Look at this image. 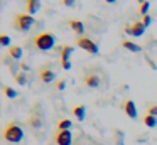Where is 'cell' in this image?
Instances as JSON below:
<instances>
[{
  "mask_svg": "<svg viewBox=\"0 0 157 145\" xmlns=\"http://www.w3.org/2000/svg\"><path fill=\"white\" fill-rule=\"evenodd\" d=\"M117 145H123V133H120V132H117Z\"/></svg>",
  "mask_w": 157,
  "mask_h": 145,
  "instance_id": "23",
  "label": "cell"
},
{
  "mask_svg": "<svg viewBox=\"0 0 157 145\" xmlns=\"http://www.w3.org/2000/svg\"><path fill=\"white\" fill-rule=\"evenodd\" d=\"M22 47H19V46H10L9 47V56L12 57V59H15V61H19V59H22Z\"/></svg>",
  "mask_w": 157,
  "mask_h": 145,
  "instance_id": "13",
  "label": "cell"
},
{
  "mask_svg": "<svg viewBox=\"0 0 157 145\" xmlns=\"http://www.w3.org/2000/svg\"><path fill=\"white\" fill-rule=\"evenodd\" d=\"M54 140H56V143H58V145H71V142H73L71 130H58Z\"/></svg>",
  "mask_w": 157,
  "mask_h": 145,
  "instance_id": "7",
  "label": "cell"
},
{
  "mask_svg": "<svg viewBox=\"0 0 157 145\" xmlns=\"http://www.w3.org/2000/svg\"><path fill=\"white\" fill-rule=\"evenodd\" d=\"M85 83H86V86H90V88H98L100 86V78L96 76V74H88Z\"/></svg>",
  "mask_w": 157,
  "mask_h": 145,
  "instance_id": "15",
  "label": "cell"
},
{
  "mask_svg": "<svg viewBox=\"0 0 157 145\" xmlns=\"http://www.w3.org/2000/svg\"><path fill=\"white\" fill-rule=\"evenodd\" d=\"M122 46L125 47L127 51H130V52H140V51H142V47H140L139 44L130 42V40H123V44H122Z\"/></svg>",
  "mask_w": 157,
  "mask_h": 145,
  "instance_id": "16",
  "label": "cell"
},
{
  "mask_svg": "<svg viewBox=\"0 0 157 145\" xmlns=\"http://www.w3.org/2000/svg\"><path fill=\"white\" fill-rule=\"evenodd\" d=\"M63 3H64L66 7H73L76 3V0H63Z\"/></svg>",
  "mask_w": 157,
  "mask_h": 145,
  "instance_id": "27",
  "label": "cell"
},
{
  "mask_svg": "<svg viewBox=\"0 0 157 145\" xmlns=\"http://www.w3.org/2000/svg\"><path fill=\"white\" fill-rule=\"evenodd\" d=\"M105 2H108V3H115L117 0H105Z\"/></svg>",
  "mask_w": 157,
  "mask_h": 145,
  "instance_id": "29",
  "label": "cell"
},
{
  "mask_svg": "<svg viewBox=\"0 0 157 145\" xmlns=\"http://www.w3.org/2000/svg\"><path fill=\"white\" fill-rule=\"evenodd\" d=\"M68 24H69V27H71V29L75 30L76 34H85V25H83V22H81V20L71 19Z\"/></svg>",
  "mask_w": 157,
  "mask_h": 145,
  "instance_id": "12",
  "label": "cell"
},
{
  "mask_svg": "<svg viewBox=\"0 0 157 145\" xmlns=\"http://www.w3.org/2000/svg\"><path fill=\"white\" fill-rule=\"evenodd\" d=\"M73 115L76 116V120H85V116H86V108L83 106V105H78V106H75L73 108Z\"/></svg>",
  "mask_w": 157,
  "mask_h": 145,
  "instance_id": "14",
  "label": "cell"
},
{
  "mask_svg": "<svg viewBox=\"0 0 157 145\" xmlns=\"http://www.w3.org/2000/svg\"><path fill=\"white\" fill-rule=\"evenodd\" d=\"M75 47L73 46H63V51H61V67L64 71L71 69V63H69V56L73 54Z\"/></svg>",
  "mask_w": 157,
  "mask_h": 145,
  "instance_id": "6",
  "label": "cell"
},
{
  "mask_svg": "<svg viewBox=\"0 0 157 145\" xmlns=\"http://www.w3.org/2000/svg\"><path fill=\"white\" fill-rule=\"evenodd\" d=\"M34 22L36 20L32 15H29V13H19L14 19V29L21 30V32H29L32 29V25H34Z\"/></svg>",
  "mask_w": 157,
  "mask_h": 145,
  "instance_id": "3",
  "label": "cell"
},
{
  "mask_svg": "<svg viewBox=\"0 0 157 145\" xmlns=\"http://www.w3.org/2000/svg\"><path fill=\"white\" fill-rule=\"evenodd\" d=\"M144 32H145V25H144V22H139V20H135L130 27H127V34H130L133 37L144 36Z\"/></svg>",
  "mask_w": 157,
  "mask_h": 145,
  "instance_id": "8",
  "label": "cell"
},
{
  "mask_svg": "<svg viewBox=\"0 0 157 145\" xmlns=\"http://www.w3.org/2000/svg\"><path fill=\"white\" fill-rule=\"evenodd\" d=\"M149 7H150L149 0H145V2L140 5V13H142V15H147V12H149Z\"/></svg>",
  "mask_w": 157,
  "mask_h": 145,
  "instance_id": "22",
  "label": "cell"
},
{
  "mask_svg": "<svg viewBox=\"0 0 157 145\" xmlns=\"http://www.w3.org/2000/svg\"><path fill=\"white\" fill-rule=\"evenodd\" d=\"M137 2H139V3H140V5H142V3H144V2H145V0H137Z\"/></svg>",
  "mask_w": 157,
  "mask_h": 145,
  "instance_id": "30",
  "label": "cell"
},
{
  "mask_svg": "<svg viewBox=\"0 0 157 145\" xmlns=\"http://www.w3.org/2000/svg\"><path fill=\"white\" fill-rule=\"evenodd\" d=\"M4 138L7 142H10V143H19L24 138V130L17 123H9L4 130Z\"/></svg>",
  "mask_w": 157,
  "mask_h": 145,
  "instance_id": "1",
  "label": "cell"
},
{
  "mask_svg": "<svg viewBox=\"0 0 157 145\" xmlns=\"http://www.w3.org/2000/svg\"><path fill=\"white\" fill-rule=\"evenodd\" d=\"M64 86H66L64 79H59V81H58V84H56V88H58L59 91H63V90H64Z\"/></svg>",
  "mask_w": 157,
  "mask_h": 145,
  "instance_id": "25",
  "label": "cell"
},
{
  "mask_svg": "<svg viewBox=\"0 0 157 145\" xmlns=\"http://www.w3.org/2000/svg\"><path fill=\"white\" fill-rule=\"evenodd\" d=\"M4 91H5V96H7V98H15V96H17V91L12 90L10 86H5Z\"/></svg>",
  "mask_w": 157,
  "mask_h": 145,
  "instance_id": "21",
  "label": "cell"
},
{
  "mask_svg": "<svg viewBox=\"0 0 157 145\" xmlns=\"http://www.w3.org/2000/svg\"><path fill=\"white\" fill-rule=\"evenodd\" d=\"M71 127H73V123H71V120H68V118L61 120V121H59V125H58L59 130H69Z\"/></svg>",
  "mask_w": 157,
  "mask_h": 145,
  "instance_id": "18",
  "label": "cell"
},
{
  "mask_svg": "<svg viewBox=\"0 0 157 145\" xmlns=\"http://www.w3.org/2000/svg\"><path fill=\"white\" fill-rule=\"evenodd\" d=\"M39 78H41V81L44 84H49V83H52V81H54L56 74H54V71H52V69L44 67V69H41V73H39Z\"/></svg>",
  "mask_w": 157,
  "mask_h": 145,
  "instance_id": "9",
  "label": "cell"
},
{
  "mask_svg": "<svg viewBox=\"0 0 157 145\" xmlns=\"http://www.w3.org/2000/svg\"><path fill=\"white\" fill-rule=\"evenodd\" d=\"M21 69H22V73H25V71H29V66L25 63H21Z\"/></svg>",
  "mask_w": 157,
  "mask_h": 145,
  "instance_id": "28",
  "label": "cell"
},
{
  "mask_svg": "<svg viewBox=\"0 0 157 145\" xmlns=\"http://www.w3.org/2000/svg\"><path fill=\"white\" fill-rule=\"evenodd\" d=\"M123 110L128 115V118H137V106L132 100H127L125 103H123Z\"/></svg>",
  "mask_w": 157,
  "mask_h": 145,
  "instance_id": "10",
  "label": "cell"
},
{
  "mask_svg": "<svg viewBox=\"0 0 157 145\" xmlns=\"http://www.w3.org/2000/svg\"><path fill=\"white\" fill-rule=\"evenodd\" d=\"M147 115H152V116H157V105L150 106V108H149V111H147Z\"/></svg>",
  "mask_w": 157,
  "mask_h": 145,
  "instance_id": "24",
  "label": "cell"
},
{
  "mask_svg": "<svg viewBox=\"0 0 157 145\" xmlns=\"http://www.w3.org/2000/svg\"><path fill=\"white\" fill-rule=\"evenodd\" d=\"M12 40H10V37L9 36H5V34H2V36H0V44H2V46L4 47H10L12 46Z\"/></svg>",
  "mask_w": 157,
  "mask_h": 145,
  "instance_id": "20",
  "label": "cell"
},
{
  "mask_svg": "<svg viewBox=\"0 0 157 145\" xmlns=\"http://www.w3.org/2000/svg\"><path fill=\"white\" fill-rule=\"evenodd\" d=\"M25 9H27L29 15H34V13L39 12V9H41V0H27V2H25Z\"/></svg>",
  "mask_w": 157,
  "mask_h": 145,
  "instance_id": "11",
  "label": "cell"
},
{
  "mask_svg": "<svg viewBox=\"0 0 157 145\" xmlns=\"http://www.w3.org/2000/svg\"><path fill=\"white\" fill-rule=\"evenodd\" d=\"M147 47H149V51L145 52L147 63H149L154 69H157V40L152 39L150 42H147Z\"/></svg>",
  "mask_w": 157,
  "mask_h": 145,
  "instance_id": "4",
  "label": "cell"
},
{
  "mask_svg": "<svg viewBox=\"0 0 157 145\" xmlns=\"http://www.w3.org/2000/svg\"><path fill=\"white\" fill-rule=\"evenodd\" d=\"M78 145H81V143H78Z\"/></svg>",
  "mask_w": 157,
  "mask_h": 145,
  "instance_id": "31",
  "label": "cell"
},
{
  "mask_svg": "<svg viewBox=\"0 0 157 145\" xmlns=\"http://www.w3.org/2000/svg\"><path fill=\"white\" fill-rule=\"evenodd\" d=\"M76 44H78L81 49L88 51L90 54H98V46H96V42H93L91 39H88V37H78V40H76Z\"/></svg>",
  "mask_w": 157,
  "mask_h": 145,
  "instance_id": "5",
  "label": "cell"
},
{
  "mask_svg": "<svg viewBox=\"0 0 157 145\" xmlns=\"http://www.w3.org/2000/svg\"><path fill=\"white\" fill-rule=\"evenodd\" d=\"M144 123H145V127H149V128H155L157 127V116L145 115V116H144Z\"/></svg>",
  "mask_w": 157,
  "mask_h": 145,
  "instance_id": "17",
  "label": "cell"
},
{
  "mask_svg": "<svg viewBox=\"0 0 157 145\" xmlns=\"http://www.w3.org/2000/svg\"><path fill=\"white\" fill-rule=\"evenodd\" d=\"M15 81H17V84L24 86V84L27 83V74H25V73H19L17 76H15Z\"/></svg>",
  "mask_w": 157,
  "mask_h": 145,
  "instance_id": "19",
  "label": "cell"
},
{
  "mask_svg": "<svg viewBox=\"0 0 157 145\" xmlns=\"http://www.w3.org/2000/svg\"><path fill=\"white\" fill-rule=\"evenodd\" d=\"M144 25H145V27H149L150 25V22H152V19H150V15H144Z\"/></svg>",
  "mask_w": 157,
  "mask_h": 145,
  "instance_id": "26",
  "label": "cell"
},
{
  "mask_svg": "<svg viewBox=\"0 0 157 145\" xmlns=\"http://www.w3.org/2000/svg\"><path fill=\"white\" fill-rule=\"evenodd\" d=\"M34 44L39 51H49V49L54 47L56 37H54V34H51V32H39L37 36L34 37Z\"/></svg>",
  "mask_w": 157,
  "mask_h": 145,
  "instance_id": "2",
  "label": "cell"
}]
</instances>
